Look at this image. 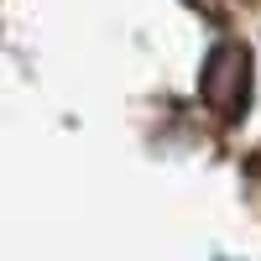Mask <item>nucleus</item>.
<instances>
[{"mask_svg":"<svg viewBox=\"0 0 261 261\" xmlns=\"http://www.w3.org/2000/svg\"><path fill=\"white\" fill-rule=\"evenodd\" d=\"M199 89H204V105L214 115L235 120L246 110V99H251V53L241 42H220V47L209 53V63H204Z\"/></svg>","mask_w":261,"mask_h":261,"instance_id":"f257e3e1","label":"nucleus"}]
</instances>
